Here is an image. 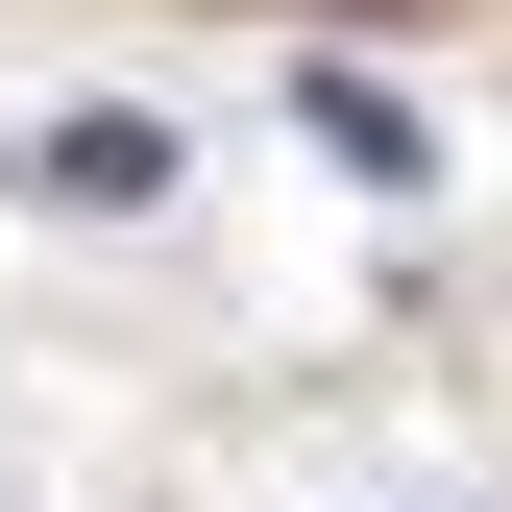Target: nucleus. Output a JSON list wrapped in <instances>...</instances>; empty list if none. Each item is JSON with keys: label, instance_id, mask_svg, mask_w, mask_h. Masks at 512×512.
I'll return each mask as SVG.
<instances>
[{"label": "nucleus", "instance_id": "nucleus-1", "mask_svg": "<svg viewBox=\"0 0 512 512\" xmlns=\"http://www.w3.org/2000/svg\"><path fill=\"white\" fill-rule=\"evenodd\" d=\"M293 122H317V147H342V171H391V196L439 171V147H415V98H366V74H293Z\"/></svg>", "mask_w": 512, "mask_h": 512}]
</instances>
